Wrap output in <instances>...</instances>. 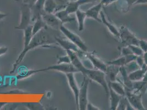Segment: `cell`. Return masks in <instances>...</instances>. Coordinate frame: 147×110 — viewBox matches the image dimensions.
Listing matches in <instances>:
<instances>
[{"instance_id": "cell-19", "label": "cell", "mask_w": 147, "mask_h": 110, "mask_svg": "<svg viewBox=\"0 0 147 110\" xmlns=\"http://www.w3.org/2000/svg\"><path fill=\"white\" fill-rule=\"evenodd\" d=\"M56 17L59 19V20L61 22V23L65 24L67 23H70L72 22H75L76 18L72 17L71 14H69L65 11V9L59 10L55 13Z\"/></svg>"}, {"instance_id": "cell-18", "label": "cell", "mask_w": 147, "mask_h": 110, "mask_svg": "<svg viewBox=\"0 0 147 110\" xmlns=\"http://www.w3.org/2000/svg\"><path fill=\"white\" fill-rule=\"evenodd\" d=\"M109 96L110 98V110H117V106L123 96L117 94L110 87H109Z\"/></svg>"}, {"instance_id": "cell-14", "label": "cell", "mask_w": 147, "mask_h": 110, "mask_svg": "<svg viewBox=\"0 0 147 110\" xmlns=\"http://www.w3.org/2000/svg\"><path fill=\"white\" fill-rule=\"evenodd\" d=\"M56 41L59 46H61L65 51L70 50L76 53L79 52L80 51V50H79L76 45L71 42L67 38V39H65L64 38H61V37H56Z\"/></svg>"}, {"instance_id": "cell-7", "label": "cell", "mask_w": 147, "mask_h": 110, "mask_svg": "<svg viewBox=\"0 0 147 110\" xmlns=\"http://www.w3.org/2000/svg\"><path fill=\"white\" fill-rule=\"evenodd\" d=\"M21 18L18 25L16 27V29L24 31L25 29L31 24L32 13L30 7L23 4L21 6Z\"/></svg>"}, {"instance_id": "cell-41", "label": "cell", "mask_w": 147, "mask_h": 110, "mask_svg": "<svg viewBox=\"0 0 147 110\" xmlns=\"http://www.w3.org/2000/svg\"><path fill=\"white\" fill-rule=\"evenodd\" d=\"M52 92H47L46 94V98H50L52 97Z\"/></svg>"}, {"instance_id": "cell-23", "label": "cell", "mask_w": 147, "mask_h": 110, "mask_svg": "<svg viewBox=\"0 0 147 110\" xmlns=\"http://www.w3.org/2000/svg\"><path fill=\"white\" fill-rule=\"evenodd\" d=\"M44 72L43 68L37 69V70L27 69L25 68L24 69H22L20 72H19L17 75L16 76V79L18 80L23 79L30 77L34 74L37 73L38 72Z\"/></svg>"}, {"instance_id": "cell-29", "label": "cell", "mask_w": 147, "mask_h": 110, "mask_svg": "<svg viewBox=\"0 0 147 110\" xmlns=\"http://www.w3.org/2000/svg\"><path fill=\"white\" fill-rule=\"evenodd\" d=\"M57 63H71V60L69 55L61 56L58 57Z\"/></svg>"}, {"instance_id": "cell-6", "label": "cell", "mask_w": 147, "mask_h": 110, "mask_svg": "<svg viewBox=\"0 0 147 110\" xmlns=\"http://www.w3.org/2000/svg\"><path fill=\"white\" fill-rule=\"evenodd\" d=\"M120 31V40L122 43L125 44L126 46L130 45L139 46L140 40L135 36V34L132 33L129 29L123 25L119 29Z\"/></svg>"}, {"instance_id": "cell-27", "label": "cell", "mask_w": 147, "mask_h": 110, "mask_svg": "<svg viewBox=\"0 0 147 110\" xmlns=\"http://www.w3.org/2000/svg\"><path fill=\"white\" fill-rule=\"evenodd\" d=\"M80 6L77 1H69L67 4L64 9L69 14H72L76 13L80 8Z\"/></svg>"}, {"instance_id": "cell-31", "label": "cell", "mask_w": 147, "mask_h": 110, "mask_svg": "<svg viewBox=\"0 0 147 110\" xmlns=\"http://www.w3.org/2000/svg\"><path fill=\"white\" fill-rule=\"evenodd\" d=\"M16 1H18L19 2H22L23 4H25L26 5L29 6L31 8L33 6L35 3L36 2L37 0H16Z\"/></svg>"}, {"instance_id": "cell-43", "label": "cell", "mask_w": 147, "mask_h": 110, "mask_svg": "<svg viewBox=\"0 0 147 110\" xmlns=\"http://www.w3.org/2000/svg\"><path fill=\"white\" fill-rule=\"evenodd\" d=\"M78 0H70V1H77Z\"/></svg>"}, {"instance_id": "cell-12", "label": "cell", "mask_w": 147, "mask_h": 110, "mask_svg": "<svg viewBox=\"0 0 147 110\" xmlns=\"http://www.w3.org/2000/svg\"><path fill=\"white\" fill-rule=\"evenodd\" d=\"M66 77L67 78V83L70 88L71 90L73 92L74 95L75 99L76 104V106L78 104V96H79V90L80 88L79 87L78 84L76 82V80L75 79L74 73H69L65 74Z\"/></svg>"}, {"instance_id": "cell-40", "label": "cell", "mask_w": 147, "mask_h": 110, "mask_svg": "<svg viewBox=\"0 0 147 110\" xmlns=\"http://www.w3.org/2000/svg\"><path fill=\"white\" fill-rule=\"evenodd\" d=\"M7 16V14L5 13H3L0 12V21L2 20V19L6 18Z\"/></svg>"}, {"instance_id": "cell-2", "label": "cell", "mask_w": 147, "mask_h": 110, "mask_svg": "<svg viewBox=\"0 0 147 110\" xmlns=\"http://www.w3.org/2000/svg\"><path fill=\"white\" fill-rule=\"evenodd\" d=\"M81 73L84 76L87 77L89 79L92 80L102 86L106 92L109 95V86L107 80L105 73L100 71L94 68H90L85 66L81 71Z\"/></svg>"}, {"instance_id": "cell-30", "label": "cell", "mask_w": 147, "mask_h": 110, "mask_svg": "<svg viewBox=\"0 0 147 110\" xmlns=\"http://www.w3.org/2000/svg\"><path fill=\"white\" fill-rule=\"evenodd\" d=\"M131 54H133V53L128 46L123 47L121 51V56H126V55H131Z\"/></svg>"}, {"instance_id": "cell-33", "label": "cell", "mask_w": 147, "mask_h": 110, "mask_svg": "<svg viewBox=\"0 0 147 110\" xmlns=\"http://www.w3.org/2000/svg\"><path fill=\"white\" fill-rule=\"evenodd\" d=\"M137 0H123V2H125L124 4L126 6V11H128L130 7L135 5Z\"/></svg>"}, {"instance_id": "cell-37", "label": "cell", "mask_w": 147, "mask_h": 110, "mask_svg": "<svg viewBox=\"0 0 147 110\" xmlns=\"http://www.w3.org/2000/svg\"><path fill=\"white\" fill-rule=\"evenodd\" d=\"M8 48L6 46H1L0 47V56L6 54L8 51Z\"/></svg>"}, {"instance_id": "cell-34", "label": "cell", "mask_w": 147, "mask_h": 110, "mask_svg": "<svg viewBox=\"0 0 147 110\" xmlns=\"http://www.w3.org/2000/svg\"><path fill=\"white\" fill-rule=\"evenodd\" d=\"M118 0H100V3L103 7H107L111 4L116 2Z\"/></svg>"}, {"instance_id": "cell-1", "label": "cell", "mask_w": 147, "mask_h": 110, "mask_svg": "<svg viewBox=\"0 0 147 110\" xmlns=\"http://www.w3.org/2000/svg\"><path fill=\"white\" fill-rule=\"evenodd\" d=\"M52 29H49V27L47 26L46 28L39 31L35 34L31 39L29 45L23 49L21 54L16 60L13 66L12 69L10 71V73H13L17 69L20 63L23 61L25 56L31 50L36 49L38 47H46L49 48L52 44L57 43L56 37L52 34Z\"/></svg>"}, {"instance_id": "cell-32", "label": "cell", "mask_w": 147, "mask_h": 110, "mask_svg": "<svg viewBox=\"0 0 147 110\" xmlns=\"http://www.w3.org/2000/svg\"><path fill=\"white\" fill-rule=\"evenodd\" d=\"M136 62L137 64V65L138 66V67L140 68L142 67L144 65V59L143 57V56H137V58L136 60Z\"/></svg>"}, {"instance_id": "cell-42", "label": "cell", "mask_w": 147, "mask_h": 110, "mask_svg": "<svg viewBox=\"0 0 147 110\" xmlns=\"http://www.w3.org/2000/svg\"><path fill=\"white\" fill-rule=\"evenodd\" d=\"M142 80H143V81L146 82V83H147V71H146V73H145V74H144V78H143V79Z\"/></svg>"}, {"instance_id": "cell-5", "label": "cell", "mask_w": 147, "mask_h": 110, "mask_svg": "<svg viewBox=\"0 0 147 110\" xmlns=\"http://www.w3.org/2000/svg\"><path fill=\"white\" fill-rule=\"evenodd\" d=\"M125 97L129 104L135 110H146L142 104L141 92H137L134 90L126 89Z\"/></svg>"}, {"instance_id": "cell-21", "label": "cell", "mask_w": 147, "mask_h": 110, "mask_svg": "<svg viewBox=\"0 0 147 110\" xmlns=\"http://www.w3.org/2000/svg\"><path fill=\"white\" fill-rule=\"evenodd\" d=\"M120 73V67L114 65H108L107 71L105 72L106 77H108L110 81H114L117 80L118 74Z\"/></svg>"}, {"instance_id": "cell-39", "label": "cell", "mask_w": 147, "mask_h": 110, "mask_svg": "<svg viewBox=\"0 0 147 110\" xmlns=\"http://www.w3.org/2000/svg\"><path fill=\"white\" fill-rule=\"evenodd\" d=\"M143 59H144V61L145 65H146L147 66V51L146 52H144L143 55Z\"/></svg>"}, {"instance_id": "cell-17", "label": "cell", "mask_w": 147, "mask_h": 110, "mask_svg": "<svg viewBox=\"0 0 147 110\" xmlns=\"http://www.w3.org/2000/svg\"><path fill=\"white\" fill-rule=\"evenodd\" d=\"M100 19L102 20V23H103L107 28V29H108V31H109L110 33L113 35L114 37H116L117 38H118L119 39H120V31L119 29H118L117 27L114 24H113L112 23H111L108 20V19L106 18L105 15L104 14V13L102 11L100 14Z\"/></svg>"}, {"instance_id": "cell-9", "label": "cell", "mask_w": 147, "mask_h": 110, "mask_svg": "<svg viewBox=\"0 0 147 110\" xmlns=\"http://www.w3.org/2000/svg\"><path fill=\"white\" fill-rule=\"evenodd\" d=\"M50 70L56 71L65 74L69 73H75L79 72L78 69L71 63H57L48 67L43 68L44 72Z\"/></svg>"}, {"instance_id": "cell-8", "label": "cell", "mask_w": 147, "mask_h": 110, "mask_svg": "<svg viewBox=\"0 0 147 110\" xmlns=\"http://www.w3.org/2000/svg\"><path fill=\"white\" fill-rule=\"evenodd\" d=\"M82 55L84 57H85L90 62L94 69L105 73L108 67V65H107L96 55L93 54V53H87L85 52H82Z\"/></svg>"}, {"instance_id": "cell-16", "label": "cell", "mask_w": 147, "mask_h": 110, "mask_svg": "<svg viewBox=\"0 0 147 110\" xmlns=\"http://www.w3.org/2000/svg\"><path fill=\"white\" fill-rule=\"evenodd\" d=\"M147 69V66L144 65L142 67L137 68L128 74L129 79L132 82L142 80Z\"/></svg>"}, {"instance_id": "cell-13", "label": "cell", "mask_w": 147, "mask_h": 110, "mask_svg": "<svg viewBox=\"0 0 147 110\" xmlns=\"http://www.w3.org/2000/svg\"><path fill=\"white\" fill-rule=\"evenodd\" d=\"M103 7L102 5L100 2H99L98 4L90 8L85 11L87 17L93 19L94 20H96L98 22L102 23L100 14L101 11H102Z\"/></svg>"}, {"instance_id": "cell-25", "label": "cell", "mask_w": 147, "mask_h": 110, "mask_svg": "<svg viewBox=\"0 0 147 110\" xmlns=\"http://www.w3.org/2000/svg\"><path fill=\"white\" fill-rule=\"evenodd\" d=\"M34 24L32 25V34L33 36L36 34L39 31L46 28L47 27V25L45 23L42 16L38 17L37 18L34 22Z\"/></svg>"}, {"instance_id": "cell-24", "label": "cell", "mask_w": 147, "mask_h": 110, "mask_svg": "<svg viewBox=\"0 0 147 110\" xmlns=\"http://www.w3.org/2000/svg\"><path fill=\"white\" fill-rule=\"evenodd\" d=\"M58 5L55 0H46L43 6L44 13H55L57 11Z\"/></svg>"}, {"instance_id": "cell-26", "label": "cell", "mask_w": 147, "mask_h": 110, "mask_svg": "<svg viewBox=\"0 0 147 110\" xmlns=\"http://www.w3.org/2000/svg\"><path fill=\"white\" fill-rule=\"evenodd\" d=\"M24 48L25 49L30 43L31 40L33 37L32 34V24H30L28 26L24 31Z\"/></svg>"}, {"instance_id": "cell-3", "label": "cell", "mask_w": 147, "mask_h": 110, "mask_svg": "<svg viewBox=\"0 0 147 110\" xmlns=\"http://www.w3.org/2000/svg\"><path fill=\"white\" fill-rule=\"evenodd\" d=\"M59 30L68 40H69L75 45H76L81 51L85 52H87L88 48L86 43L78 35L69 30L66 27H65L63 24L61 25V26Z\"/></svg>"}, {"instance_id": "cell-10", "label": "cell", "mask_w": 147, "mask_h": 110, "mask_svg": "<svg viewBox=\"0 0 147 110\" xmlns=\"http://www.w3.org/2000/svg\"><path fill=\"white\" fill-rule=\"evenodd\" d=\"M42 18L47 26L53 29H59L61 26L63 24L55 13H45L42 15Z\"/></svg>"}, {"instance_id": "cell-28", "label": "cell", "mask_w": 147, "mask_h": 110, "mask_svg": "<svg viewBox=\"0 0 147 110\" xmlns=\"http://www.w3.org/2000/svg\"><path fill=\"white\" fill-rule=\"evenodd\" d=\"M128 46L129 48V49H131V50L132 51L133 54L136 55V56H141L143 55L144 52L139 46L130 45H129Z\"/></svg>"}, {"instance_id": "cell-4", "label": "cell", "mask_w": 147, "mask_h": 110, "mask_svg": "<svg viewBox=\"0 0 147 110\" xmlns=\"http://www.w3.org/2000/svg\"><path fill=\"white\" fill-rule=\"evenodd\" d=\"M89 83V79L86 76H84L83 81L82 82L81 86L80 88L78 96V104L77 105V107L79 110H86L87 105L88 103V90Z\"/></svg>"}, {"instance_id": "cell-35", "label": "cell", "mask_w": 147, "mask_h": 110, "mask_svg": "<svg viewBox=\"0 0 147 110\" xmlns=\"http://www.w3.org/2000/svg\"><path fill=\"white\" fill-rule=\"evenodd\" d=\"M97 1L98 0H78V1H77V2L79 4V5L81 6V5H83L85 4H88V3H91L93 2H95Z\"/></svg>"}, {"instance_id": "cell-22", "label": "cell", "mask_w": 147, "mask_h": 110, "mask_svg": "<svg viewBox=\"0 0 147 110\" xmlns=\"http://www.w3.org/2000/svg\"><path fill=\"white\" fill-rule=\"evenodd\" d=\"M76 16V19L78 21L79 31H81L84 30L85 27V22L87 18L86 12L82 11L80 8L75 13Z\"/></svg>"}, {"instance_id": "cell-11", "label": "cell", "mask_w": 147, "mask_h": 110, "mask_svg": "<svg viewBox=\"0 0 147 110\" xmlns=\"http://www.w3.org/2000/svg\"><path fill=\"white\" fill-rule=\"evenodd\" d=\"M137 57L136 55L134 54H131V55H126V56H121L119 58L117 59L111 61L110 62H108L107 63L108 65H114L116 66L117 67H123V66H125L129 65L132 62L135 61Z\"/></svg>"}, {"instance_id": "cell-36", "label": "cell", "mask_w": 147, "mask_h": 110, "mask_svg": "<svg viewBox=\"0 0 147 110\" xmlns=\"http://www.w3.org/2000/svg\"><path fill=\"white\" fill-rule=\"evenodd\" d=\"M86 110H100L98 107L94 106L93 104L88 103L87 105Z\"/></svg>"}, {"instance_id": "cell-20", "label": "cell", "mask_w": 147, "mask_h": 110, "mask_svg": "<svg viewBox=\"0 0 147 110\" xmlns=\"http://www.w3.org/2000/svg\"><path fill=\"white\" fill-rule=\"evenodd\" d=\"M108 86L111 88L114 91L121 96H125L126 88L123 86L122 82L117 79L116 81H109Z\"/></svg>"}, {"instance_id": "cell-15", "label": "cell", "mask_w": 147, "mask_h": 110, "mask_svg": "<svg viewBox=\"0 0 147 110\" xmlns=\"http://www.w3.org/2000/svg\"><path fill=\"white\" fill-rule=\"evenodd\" d=\"M45 1L46 0H37L35 5L31 7V21L32 22H34L38 17L42 16L44 13L43 6Z\"/></svg>"}, {"instance_id": "cell-38", "label": "cell", "mask_w": 147, "mask_h": 110, "mask_svg": "<svg viewBox=\"0 0 147 110\" xmlns=\"http://www.w3.org/2000/svg\"><path fill=\"white\" fill-rule=\"evenodd\" d=\"M146 4H147V0H137L134 5H146Z\"/></svg>"}]
</instances>
